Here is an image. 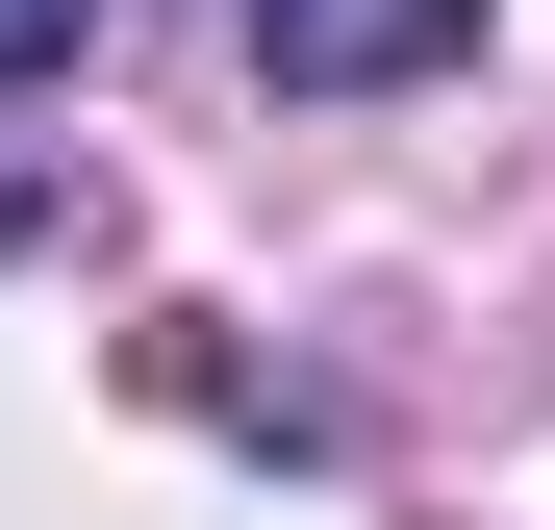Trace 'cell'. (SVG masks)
I'll use <instances>...</instances> for the list:
<instances>
[{"label": "cell", "mask_w": 555, "mask_h": 530, "mask_svg": "<svg viewBox=\"0 0 555 530\" xmlns=\"http://www.w3.org/2000/svg\"><path fill=\"white\" fill-rule=\"evenodd\" d=\"M480 51V0H253V76L278 102H379V76Z\"/></svg>", "instance_id": "cell-1"}, {"label": "cell", "mask_w": 555, "mask_h": 530, "mask_svg": "<svg viewBox=\"0 0 555 530\" xmlns=\"http://www.w3.org/2000/svg\"><path fill=\"white\" fill-rule=\"evenodd\" d=\"M76 26H102V0H0V76H76Z\"/></svg>", "instance_id": "cell-2"}]
</instances>
